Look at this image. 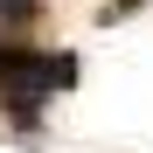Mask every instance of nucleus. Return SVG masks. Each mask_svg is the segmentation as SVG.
Masks as SVG:
<instances>
[{
    "mask_svg": "<svg viewBox=\"0 0 153 153\" xmlns=\"http://www.w3.org/2000/svg\"><path fill=\"white\" fill-rule=\"evenodd\" d=\"M132 7H139V0H105V21H111V14H132Z\"/></svg>",
    "mask_w": 153,
    "mask_h": 153,
    "instance_id": "7ed1b4c3",
    "label": "nucleus"
},
{
    "mask_svg": "<svg viewBox=\"0 0 153 153\" xmlns=\"http://www.w3.org/2000/svg\"><path fill=\"white\" fill-rule=\"evenodd\" d=\"M63 84H76V63L70 56H42V49L0 42V105H14L21 125H35V105L49 91H63Z\"/></svg>",
    "mask_w": 153,
    "mask_h": 153,
    "instance_id": "f257e3e1",
    "label": "nucleus"
},
{
    "mask_svg": "<svg viewBox=\"0 0 153 153\" xmlns=\"http://www.w3.org/2000/svg\"><path fill=\"white\" fill-rule=\"evenodd\" d=\"M35 14H42V0H0V21H14V28L35 21Z\"/></svg>",
    "mask_w": 153,
    "mask_h": 153,
    "instance_id": "f03ea898",
    "label": "nucleus"
}]
</instances>
